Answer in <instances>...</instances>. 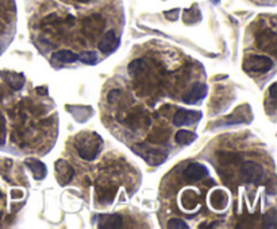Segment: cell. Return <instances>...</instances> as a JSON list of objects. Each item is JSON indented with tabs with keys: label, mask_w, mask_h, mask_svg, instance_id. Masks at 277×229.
I'll return each instance as SVG.
<instances>
[{
	"label": "cell",
	"mask_w": 277,
	"mask_h": 229,
	"mask_svg": "<svg viewBox=\"0 0 277 229\" xmlns=\"http://www.w3.org/2000/svg\"><path fill=\"white\" fill-rule=\"evenodd\" d=\"M141 158H143L145 162L149 164H161L166 158V152L160 150V148H152V147H145V146H135L133 148Z\"/></svg>",
	"instance_id": "cell-3"
},
{
	"label": "cell",
	"mask_w": 277,
	"mask_h": 229,
	"mask_svg": "<svg viewBox=\"0 0 277 229\" xmlns=\"http://www.w3.org/2000/svg\"><path fill=\"white\" fill-rule=\"evenodd\" d=\"M119 48V39H118L115 31L110 30L104 34L103 39L100 41L99 50L103 54H111Z\"/></svg>",
	"instance_id": "cell-9"
},
{
	"label": "cell",
	"mask_w": 277,
	"mask_h": 229,
	"mask_svg": "<svg viewBox=\"0 0 277 229\" xmlns=\"http://www.w3.org/2000/svg\"><path fill=\"white\" fill-rule=\"evenodd\" d=\"M35 92H37L38 95H48V88H46V87L35 88Z\"/></svg>",
	"instance_id": "cell-22"
},
{
	"label": "cell",
	"mask_w": 277,
	"mask_h": 229,
	"mask_svg": "<svg viewBox=\"0 0 277 229\" xmlns=\"http://www.w3.org/2000/svg\"><path fill=\"white\" fill-rule=\"evenodd\" d=\"M210 2H212V3H215V5H217V3H219L221 0H210Z\"/></svg>",
	"instance_id": "cell-23"
},
{
	"label": "cell",
	"mask_w": 277,
	"mask_h": 229,
	"mask_svg": "<svg viewBox=\"0 0 277 229\" xmlns=\"http://www.w3.org/2000/svg\"><path fill=\"white\" fill-rule=\"evenodd\" d=\"M143 69V62L142 60H135L133 64H130L129 66V70H130V73H135L137 70H142Z\"/></svg>",
	"instance_id": "cell-19"
},
{
	"label": "cell",
	"mask_w": 277,
	"mask_h": 229,
	"mask_svg": "<svg viewBox=\"0 0 277 229\" xmlns=\"http://www.w3.org/2000/svg\"><path fill=\"white\" fill-rule=\"evenodd\" d=\"M206 95H207V87L204 84L196 82L195 85L191 88V91L182 96V101L186 104H198L206 97Z\"/></svg>",
	"instance_id": "cell-7"
},
{
	"label": "cell",
	"mask_w": 277,
	"mask_h": 229,
	"mask_svg": "<svg viewBox=\"0 0 277 229\" xmlns=\"http://www.w3.org/2000/svg\"><path fill=\"white\" fill-rule=\"evenodd\" d=\"M25 164L30 169V171L33 173L34 178L35 179H38V181L44 179V178L46 177V174H48L46 166H45V163H42L41 160L30 158V159L25 160Z\"/></svg>",
	"instance_id": "cell-11"
},
{
	"label": "cell",
	"mask_w": 277,
	"mask_h": 229,
	"mask_svg": "<svg viewBox=\"0 0 277 229\" xmlns=\"http://www.w3.org/2000/svg\"><path fill=\"white\" fill-rule=\"evenodd\" d=\"M98 222L100 229H118L123 224V218L119 214H102Z\"/></svg>",
	"instance_id": "cell-10"
},
{
	"label": "cell",
	"mask_w": 277,
	"mask_h": 229,
	"mask_svg": "<svg viewBox=\"0 0 277 229\" xmlns=\"http://www.w3.org/2000/svg\"><path fill=\"white\" fill-rule=\"evenodd\" d=\"M273 68V61L266 56H249L243 61V69L249 73H266Z\"/></svg>",
	"instance_id": "cell-2"
},
{
	"label": "cell",
	"mask_w": 277,
	"mask_h": 229,
	"mask_svg": "<svg viewBox=\"0 0 277 229\" xmlns=\"http://www.w3.org/2000/svg\"><path fill=\"white\" fill-rule=\"evenodd\" d=\"M78 61L85 65H95L98 56L94 52H82L81 54H78Z\"/></svg>",
	"instance_id": "cell-16"
},
{
	"label": "cell",
	"mask_w": 277,
	"mask_h": 229,
	"mask_svg": "<svg viewBox=\"0 0 277 229\" xmlns=\"http://www.w3.org/2000/svg\"><path fill=\"white\" fill-rule=\"evenodd\" d=\"M276 88H277V84H272V87L269 88V95H270V99L274 101L276 100Z\"/></svg>",
	"instance_id": "cell-21"
},
{
	"label": "cell",
	"mask_w": 277,
	"mask_h": 229,
	"mask_svg": "<svg viewBox=\"0 0 277 229\" xmlns=\"http://www.w3.org/2000/svg\"><path fill=\"white\" fill-rule=\"evenodd\" d=\"M277 225V212L274 210V209H272V210H269L266 214H265V218H264V226L265 228H276Z\"/></svg>",
	"instance_id": "cell-17"
},
{
	"label": "cell",
	"mask_w": 277,
	"mask_h": 229,
	"mask_svg": "<svg viewBox=\"0 0 277 229\" xmlns=\"http://www.w3.org/2000/svg\"><path fill=\"white\" fill-rule=\"evenodd\" d=\"M168 228L169 229H188V225H187L182 220H180V218H172V220H169Z\"/></svg>",
	"instance_id": "cell-18"
},
{
	"label": "cell",
	"mask_w": 277,
	"mask_h": 229,
	"mask_svg": "<svg viewBox=\"0 0 277 229\" xmlns=\"http://www.w3.org/2000/svg\"><path fill=\"white\" fill-rule=\"evenodd\" d=\"M241 174H242V179L246 183H258L264 175V170L258 163L247 160L242 164Z\"/></svg>",
	"instance_id": "cell-4"
},
{
	"label": "cell",
	"mask_w": 277,
	"mask_h": 229,
	"mask_svg": "<svg viewBox=\"0 0 277 229\" xmlns=\"http://www.w3.org/2000/svg\"><path fill=\"white\" fill-rule=\"evenodd\" d=\"M196 134H194V132H191V131H187V130H180L176 134V136H174V140H176V143L177 144H180V146H187V144H191V143H194L196 140Z\"/></svg>",
	"instance_id": "cell-14"
},
{
	"label": "cell",
	"mask_w": 277,
	"mask_h": 229,
	"mask_svg": "<svg viewBox=\"0 0 277 229\" xmlns=\"http://www.w3.org/2000/svg\"><path fill=\"white\" fill-rule=\"evenodd\" d=\"M54 169H56L57 182H58L61 186L68 185V183L72 181V178H73L74 175V170L66 160H57L56 164H54Z\"/></svg>",
	"instance_id": "cell-5"
},
{
	"label": "cell",
	"mask_w": 277,
	"mask_h": 229,
	"mask_svg": "<svg viewBox=\"0 0 277 229\" xmlns=\"http://www.w3.org/2000/svg\"><path fill=\"white\" fill-rule=\"evenodd\" d=\"M211 199V205L218 210H222V209H225V206L227 205V197L222 190H217L214 191L210 197Z\"/></svg>",
	"instance_id": "cell-15"
},
{
	"label": "cell",
	"mask_w": 277,
	"mask_h": 229,
	"mask_svg": "<svg viewBox=\"0 0 277 229\" xmlns=\"http://www.w3.org/2000/svg\"><path fill=\"white\" fill-rule=\"evenodd\" d=\"M184 177L190 181H202L208 177V169L202 163H191L184 170Z\"/></svg>",
	"instance_id": "cell-8"
},
{
	"label": "cell",
	"mask_w": 277,
	"mask_h": 229,
	"mask_svg": "<svg viewBox=\"0 0 277 229\" xmlns=\"http://www.w3.org/2000/svg\"><path fill=\"white\" fill-rule=\"evenodd\" d=\"M203 113L200 111H190V109H180L176 112L173 117V124L177 127L187 126V124H194L202 119Z\"/></svg>",
	"instance_id": "cell-6"
},
{
	"label": "cell",
	"mask_w": 277,
	"mask_h": 229,
	"mask_svg": "<svg viewBox=\"0 0 277 229\" xmlns=\"http://www.w3.org/2000/svg\"><path fill=\"white\" fill-rule=\"evenodd\" d=\"M52 60L60 64H73L78 61V54L70 52V50H60L52 54Z\"/></svg>",
	"instance_id": "cell-12"
},
{
	"label": "cell",
	"mask_w": 277,
	"mask_h": 229,
	"mask_svg": "<svg viewBox=\"0 0 277 229\" xmlns=\"http://www.w3.org/2000/svg\"><path fill=\"white\" fill-rule=\"evenodd\" d=\"M178 14H180V10L174 9V10H172V11H166L164 15L168 18V19H170V21H176V19L178 18Z\"/></svg>",
	"instance_id": "cell-20"
},
{
	"label": "cell",
	"mask_w": 277,
	"mask_h": 229,
	"mask_svg": "<svg viewBox=\"0 0 277 229\" xmlns=\"http://www.w3.org/2000/svg\"><path fill=\"white\" fill-rule=\"evenodd\" d=\"M3 77L6 78L7 84L13 88L14 91H21L23 85H25V77H23V74L9 72V73L3 74Z\"/></svg>",
	"instance_id": "cell-13"
},
{
	"label": "cell",
	"mask_w": 277,
	"mask_h": 229,
	"mask_svg": "<svg viewBox=\"0 0 277 229\" xmlns=\"http://www.w3.org/2000/svg\"><path fill=\"white\" fill-rule=\"evenodd\" d=\"M103 140L96 132H82L76 139V150L80 158L85 160H94L99 154Z\"/></svg>",
	"instance_id": "cell-1"
}]
</instances>
